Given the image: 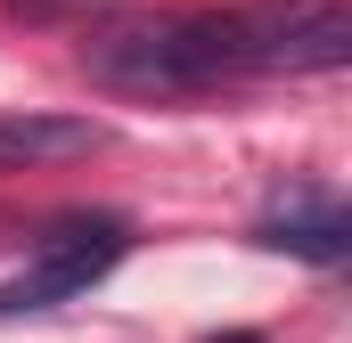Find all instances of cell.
<instances>
[{
  "mask_svg": "<svg viewBox=\"0 0 352 343\" xmlns=\"http://www.w3.org/2000/svg\"><path fill=\"white\" fill-rule=\"evenodd\" d=\"M82 74L115 98H197L254 74V25L246 8H197V16H123L90 33Z\"/></svg>",
  "mask_w": 352,
  "mask_h": 343,
  "instance_id": "cell-1",
  "label": "cell"
},
{
  "mask_svg": "<svg viewBox=\"0 0 352 343\" xmlns=\"http://www.w3.org/2000/svg\"><path fill=\"white\" fill-rule=\"evenodd\" d=\"M131 254V221L123 213H66L33 261L0 286V319H25V311H58V303H74L82 286H98L115 261Z\"/></svg>",
  "mask_w": 352,
  "mask_h": 343,
  "instance_id": "cell-2",
  "label": "cell"
},
{
  "mask_svg": "<svg viewBox=\"0 0 352 343\" xmlns=\"http://www.w3.org/2000/svg\"><path fill=\"white\" fill-rule=\"evenodd\" d=\"M246 25H254V74H336L352 58V8L344 0L246 8Z\"/></svg>",
  "mask_w": 352,
  "mask_h": 343,
  "instance_id": "cell-3",
  "label": "cell"
},
{
  "mask_svg": "<svg viewBox=\"0 0 352 343\" xmlns=\"http://www.w3.org/2000/svg\"><path fill=\"white\" fill-rule=\"evenodd\" d=\"M90 147H107V131H98L90 115H41V106L0 115V180H8V172L66 164V156H90Z\"/></svg>",
  "mask_w": 352,
  "mask_h": 343,
  "instance_id": "cell-4",
  "label": "cell"
},
{
  "mask_svg": "<svg viewBox=\"0 0 352 343\" xmlns=\"http://www.w3.org/2000/svg\"><path fill=\"white\" fill-rule=\"evenodd\" d=\"M254 237L278 246V254H303V261H344L352 254V221H344L336 196H295L287 213H270Z\"/></svg>",
  "mask_w": 352,
  "mask_h": 343,
  "instance_id": "cell-5",
  "label": "cell"
},
{
  "mask_svg": "<svg viewBox=\"0 0 352 343\" xmlns=\"http://www.w3.org/2000/svg\"><path fill=\"white\" fill-rule=\"evenodd\" d=\"M74 8H98V0H8V16H25V25H58Z\"/></svg>",
  "mask_w": 352,
  "mask_h": 343,
  "instance_id": "cell-6",
  "label": "cell"
},
{
  "mask_svg": "<svg viewBox=\"0 0 352 343\" xmlns=\"http://www.w3.org/2000/svg\"><path fill=\"white\" fill-rule=\"evenodd\" d=\"M213 343H263V335H254V327H238V335H213Z\"/></svg>",
  "mask_w": 352,
  "mask_h": 343,
  "instance_id": "cell-7",
  "label": "cell"
}]
</instances>
